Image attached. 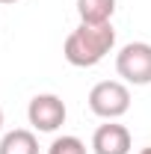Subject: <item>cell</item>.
I'll return each instance as SVG.
<instances>
[{
  "mask_svg": "<svg viewBox=\"0 0 151 154\" xmlns=\"http://www.w3.org/2000/svg\"><path fill=\"white\" fill-rule=\"evenodd\" d=\"M0 3H18V0H0Z\"/></svg>",
  "mask_w": 151,
  "mask_h": 154,
  "instance_id": "obj_11",
  "label": "cell"
},
{
  "mask_svg": "<svg viewBox=\"0 0 151 154\" xmlns=\"http://www.w3.org/2000/svg\"><path fill=\"white\" fill-rule=\"evenodd\" d=\"M0 154H39V139L33 131H9L0 139Z\"/></svg>",
  "mask_w": 151,
  "mask_h": 154,
  "instance_id": "obj_6",
  "label": "cell"
},
{
  "mask_svg": "<svg viewBox=\"0 0 151 154\" xmlns=\"http://www.w3.org/2000/svg\"><path fill=\"white\" fill-rule=\"evenodd\" d=\"M116 12V0H77L80 24H107Z\"/></svg>",
  "mask_w": 151,
  "mask_h": 154,
  "instance_id": "obj_7",
  "label": "cell"
},
{
  "mask_svg": "<svg viewBox=\"0 0 151 154\" xmlns=\"http://www.w3.org/2000/svg\"><path fill=\"white\" fill-rule=\"evenodd\" d=\"M65 101L54 92H42L30 101V107H27V119H30V125L36 128L39 134H54L59 131L62 125H65Z\"/></svg>",
  "mask_w": 151,
  "mask_h": 154,
  "instance_id": "obj_4",
  "label": "cell"
},
{
  "mask_svg": "<svg viewBox=\"0 0 151 154\" xmlns=\"http://www.w3.org/2000/svg\"><path fill=\"white\" fill-rule=\"evenodd\" d=\"M116 48V30L113 21L107 24H80L68 33L62 45V57L74 68H92Z\"/></svg>",
  "mask_w": 151,
  "mask_h": 154,
  "instance_id": "obj_1",
  "label": "cell"
},
{
  "mask_svg": "<svg viewBox=\"0 0 151 154\" xmlns=\"http://www.w3.org/2000/svg\"><path fill=\"white\" fill-rule=\"evenodd\" d=\"M131 131L119 122H107L92 134V151L95 154H131Z\"/></svg>",
  "mask_w": 151,
  "mask_h": 154,
  "instance_id": "obj_5",
  "label": "cell"
},
{
  "mask_svg": "<svg viewBox=\"0 0 151 154\" xmlns=\"http://www.w3.org/2000/svg\"><path fill=\"white\" fill-rule=\"evenodd\" d=\"M0 131H3V107H0Z\"/></svg>",
  "mask_w": 151,
  "mask_h": 154,
  "instance_id": "obj_9",
  "label": "cell"
},
{
  "mask_svg": "<svg viewBox=\"0 0 151 154\" xmlns=\"http://www.w3.org/2000/svg\"><path fill=\"white\" fill-rule=\"evenodd\" d=\"M139 154H151V148H142V151H139Z\"/></svg>",
  "mask_w": 151,
  "mask_h": 154,
  "instance_id": "obj_10",
  "label": "cell"
},
{
  "mask_svg": "<svg viewBox=\"0 0 151 154\" xmlns=\"http://www.w3.org/2000/svg\"><path fill=\"white\" fill-rule=\"evenodd\" d=\"M89 110L98 119L116 122L131 110V89L122 80H101L89 92Z\"/></svg>",
  "mask_w": 151,
  "mask_h": 154,
  "instance_id": "obj_2",
  "label": "cell"
},
{
  "mask_svg": "<svg viewBox=\"0 0 151 154\" xmlns=\"http://www.w3.org/2000/svg\"><path fill=\"white\" fill-rule=\"evenodd\" d=\"M116 71L125 83L148 86L151 83V45L148 42H131L116 54Z\"/></svg>",
  "mask_w": 151,
  "mask_h": 154,
  "instance_id": "obj_3",
  "label": "cell"
},
{
  "mask_svg": "<svg viewBox=\"0 0 151 154\" xmlns=\"http://www.w3.org/2000/svg\"><path fill=\"white\" fill-rule=\"evenodd\" d=\"M48 154H86V142L77 136H57L51 142Z\"/></svg>",
  "mask_w": 151,
  "mask_h": 154,
  "instance_id": "obj_8",
  "label": "cell"
}]
</instances>
